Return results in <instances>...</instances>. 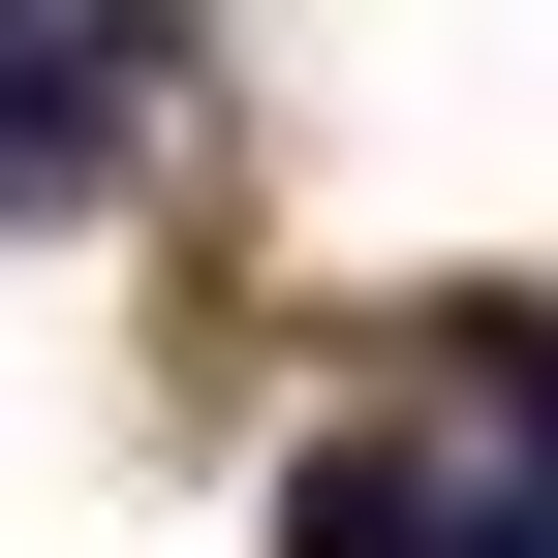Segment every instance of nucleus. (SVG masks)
Returning <instances> with one entry per match:
<instances>
[{
    "label": "nucleus",
    "instance_id": "nucleus-1",
    "mask_svg": "<svg viewBox=\"0 0 558 558\" xmlns=\"http://www.w3.org/2000/svg\"><path fill=\"white\" fill-rule=\"evenodd\" d=\"M279 558H558V465H527V497H435V465H373V435H341L311 497H279Z\"/></svg>",
    "mask_w": 558,
    "mask_h": 558
},
{
    "label": "nucleus",
    "instance_id": "nucleus-2",
    "mask_svg": "<svg viewBox=\"0 0 558 558\" xmlns=\"http://www.w3.org/2000/svg\"><path fill=\"white\" fill-rule=\"evenodd\" d=\"M124 186V32H0V218Z\"/></svg>",
    "mask_w": 558,
    "mask_h": 558
}]
</instances>
